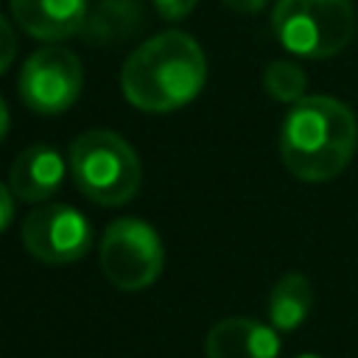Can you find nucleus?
<instances>
[{"label": "nucleus", "mask_w": 358, "mask_h": 358, "mask_svg": "<svg viewBox=\"0 0 358 358\" xmlns=\"http://www.w3.org/2000/svg\"><path fill=\"white\" fill-rule=\"evenodd\" d=\"M305 87H308V76L299 64L294 62H271L266 70H263V90L280 101V103H296L305 98Z\"/></svg>", "instance_id": "nucleus-13"}, {"label": "nucleus", "mask_w": 358, "mask_h": 358, "mask_svg": "<svg viewBox=\"0 0 358 358\" xmlns=\"http://www.w3.org/2000/svg\"><path fill=\"white\" fill-rule=\"evenodd\" d=\"M207 358H277L280 336L271 324L246 316H229L210 327L204 341Z\"/></svg>", "instance_id": "nucleus-9"}, {"label": "nucleus", "mask_w": 358, "mask_h": 358, "mask_svg": "<svg viewBox=\"0 0 358 358\" xmlns=\"http://www.w3.org/2000/svg\"><path fill=\"white\" fill-rule=\"evenodd\" d=\"M14 22L34 39L62 42L81 34L90 0H11Z\"/></svg>", "instance_id": "nucleus-8"}, {"label": "nucleus", "mask_w": 358, "mask_h": 358, "mask_svg": "<svg viewBox=\"0 0 358 358\" xmlns=\"http://www.w3.org/2000/svg\"><path fill=\"white\" fill-rule=\"evenodd\" d=\"M268 0H224V6H229L232 11H241V14H255L266 6Z\"/></svg>", "instance_id": "nucleus-17"}, {"label": "nucleus", "mask_w": 358, "mask_h": 358, "mask_svg": "<svg viewBox=\"0 0 358 358\" xmlns=\"http://www.w3.org/2000/svg\"><path fill=\"white\" fill-rule=\"evenodd\" d=\"M84 87V70L73 50L45 45L34 50L20 70V98L36 115L67 112Z\"/></svg>", "instance_id": "nucleus-6"}, {"label": "nucleus", "mask_w": 358, "mask_h": 358, "mask_svg": "<svg viewBox=\"0 0 358 358\" xmlns=\"http://www.w3.org/2000/svg\"><path fill=\"white\" fill-rule=\"evenodd\" d=\"M14 221V193L0 185V232Z\"/></svg>", "instance_id": "nucleus-16"}, {"label": "nucleus", "mask_w": 358, "mask_h": 358, "mask_svg": "<svg viewBox=\"0 0 358 358\" xmlns=\"http://www.w3.org/2000/svg\"><path fill=\"white\" fill-rule=\"evenodd\" d=\"M299 358H322V355H299Z\"/></svg>", "instance_id": "nucleus-19"}, {"label": "nucleus", "mask_w": 358, "mask_h": 358, "mask_svg": "<svg viewBox=\"0 0 358 358\" xmlns=\"http://www.w3.org/2000/svg\"><path fill=\"white\" fill-rule=\"evenodd\" d=\"M20 238L36 260L64 266L81 260L90 252L92 227L84 213L70 204H42L25 215Z\"/></svg>", "instance_id": "nucleus-7"}, {"label": "nucleus", "mask_w": 358, "mask_h": 358, "mask_svg": "<svg viewBox=\"0 0 358 358\" xmlns=\"http://www.w3.org/2000/svg\"><path fill=\"white\" fill-rule=\"evenodd\" d=\"M143 25H145V11L140 0H98L84 20L81 36L95 48H106L126 42Z\"/></svg>", "instance_id": "nucleus-11"}, {"label": "nucleus", "mask_w": 358, "mask_h": 358, "mask_svg": "<svg viewBox=\"0 0 358 358\" xmlns=\"http://www.w3.org/2000/svg\"><path fill=\"white\" fill-rule=\"evenodd\" d=\"M196 3L199 0H154V8H157V14L162 17V20H182V17H187L193 8H196Z\"/></svg>", "instance_id": "nucleus-15"}, {"label": "nucleus", "mask_w": 358, "mask_h": 358, "mask_svg": "<svg viewBox=\"0 0 358 358\" xmlns=\"http://www.w3.org/2000/svg\"><path fill=\"white\" fill-rule=\"evenodd\" d=\"M17 56V36H14V28L8 25V20L0 14V73H6L11 67Z\"/></svg>", "instance_id": "nucleus-14"}, {"label": "nucleus", "mask_w": 358, "mask_h": 358, "mask_svg": "<svg viewBox=\"0 0 358 358\" xmlns=\"http://www.w3.org/2000/svg\"><path fill=\"white\" fill-rule=\"evenodd\" d=\"M310 308H313V288L305 274L291 271L274 282L268 294V322L274 330L280 333L296 330L308 319Z\"/></svg>", "instance_id": "nucleus-12"}, {"label": "nucleus", "mask_w": 358, "mask_h": 358, "mask_svg": "<svg viewBox=\"0 0 358 358\" xmlns=\"http://www.w3.org/2000/svg\"><path fill=\"white\" fill-rule=\"evenodd\" d=\"M271 31L302 59H330L352 42L355 8L352 0H277Z\"/></svg>", "instance_id": "nucleus-4"}, {"label": "nucleus", "mask_w": 358, "mask_h": 358, "mask_svg": "<svg viewBox=\"0 0 358 358\" xmlns=\"http://www.w3.org/2000/svg\"><path fill=\"white\" fill-rule=\"evenodd\" d=\"M67 165L76 187L101 207H120L140 190V157L120 134L109 129L78 134L70 143Z\"/></svg>", "instance_id": "nucleus-3"}, {"label": "nucleus", "mask_w": 358, "mask_h": 358, "mask_svg": "<svg viewBox=\"0 0 358 358\" xmlns=\"http://www.w3.org/2000/svg\"><path fill=\"white\" fill-rule=\"evenodd\" d=\"M165 249L157 229L143 218H117L101 241V271L120 291H143L162 274Z\"/></svg>", "instance_id": "nucleus-5"}, {"label": "nucleus", "mask_w": 358, "mask_h": 358, "mask_svg": "<svg viewBox=\"0 0 358 358\" xmlns=\"http://www.w3.org/2000/svg\"><path fill=\"white\" fill-rule=\"evenodd\" d=\"M207 78L199 42L182 31H162L134 48L120 70V90L131 106L151 115L190 103Z\"/></svg>", "instance_id": "nucleus-2"}, {"label": "nucleus", "mask_w": 358, "mask_h": 358, "mask_svg": "<svg viewBox=\"0 0 358 358\" xmlns=\"http://www.w3.org/2000/svg\"><path fill=\"white\" fill-rule=\"evenodd\" d=\"M6 131H8V109H6V101L0 98V143L6 140Z\"/></svg>", "instance_id": "nucleus-18"}, {"label": "nucleus", "mask_w": 358, "mask_h": 358, "mask_svg": "<svg viewBox=\"0 0 358 358\" xmlns=\"http://www.w3.org/2000/svg\"><path fill=\"white\" fill-rule=\"evenodd\" d=\"M358 123L347 103L330 95H305L291 103L280 126L282 165L302 182H330L352 159Z\"/></svg>", "instance_id": "nucleus-1"}, {"label": "nucleus", "mask_w": 358, "mask_h": 358, "mask_svg": "<svg viewBox=\"0 0 358 358\" xmlns=\"http://www.w3.org/2000/svg\"><path fill=\"white\" fill-rule=\"evenodd\" d=\"M8 182H11L14 199L28 201V204H39L62 187V182H64V157L53 145H45V143L28 145L11 162Z\"/></svg>", "instance_id": "nucleus-10"}]
</instances>
